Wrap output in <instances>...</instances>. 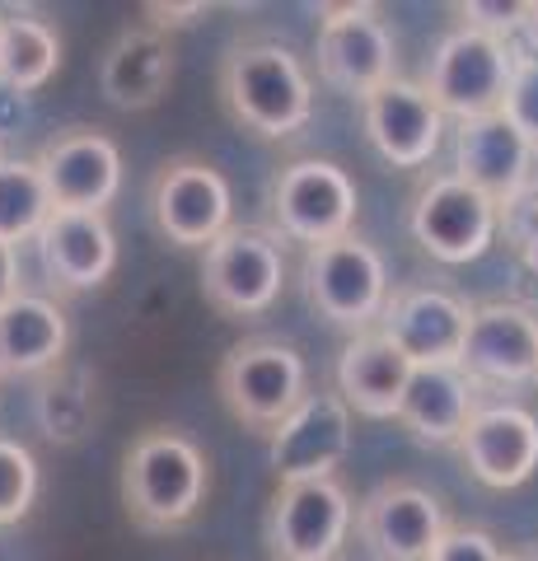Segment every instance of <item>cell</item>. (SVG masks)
Wrapping results in <instances>:
<instances>
[{"mask_svg": "<svg viewBox=\"0 0 538 561\" xmlns=\"http://www.w3.org/2000/svg\"><path fill=\"white\" fill-rule=\"evenodd\" d=\"M459 370L478 389H525V383H538V309L519 300L468 305Z\"/></svg>", "mask_w": 538, "mask_h": 561, "instance_id": "11", "label": "cell"}, {"mask_svg": "<svg viewBox=\"0 0 538 561\" xmlns=\"http://www.w3.org/2000/svg\"><path fill=\"white\" fill-rule=\"evenodd\" d=\"M455 14L463 20V28L515 43L519 20H525V0H463V5H455Z\"/></svg>", "mask_w": 538, "mask_h": 561, "instance_id": "31", "label": "cell"}, {"mask_svg": "<svg viewBox=\"0 0 538 561\" xmlns=\"http://www.w3.org/2000/svg\"><path fill=\"white\" fill-rule=\"evenodd\" d=\"M463 468L473 472L482 486L511 491L525 486L538 472V416L515 402H492L468 416V426L459 435Z\"/></svg>", "mask_w": 538, "mask_h": 561, "instance_id": "17", "label": "cell"}, {"mask_svg": "<svg viewBox=\"0 0 538 561\" xmlns=\"http://www.w3.org/2000/svg\"><path fill=\"white\" fill-rule=\"evenodd\" d=\"M211 468L197 440L173 426H150L131 440L123 459V505L127 519L146 534H179L197 519Z\"/></svg>", "mask_w": 538, "mask_h": 561, "instance_id": "2", "label": "cell"}, {"mask_svg": "<svg viewBox=\"0 0 538 561\" xmlns=\"http://www.w3.org/2000/svg\"><path fill=\"white\" fill-rule=\"evenodd\" d=\"M496 230H506L515 257L538 276V183L496 210Z\"/></svg>", "mask_w": 538, "mask_h": 561, "instance_id": "30", "label": "cell"}, {"mask_svg": "<svg viewBox=\"0 0 538 561\" xmlns=\"http://www.w3.org/2000/svg\"><path fill=\"white\" fill-rule=\"evenodd\" d=\"M90 375L84 370H47L38 389V426L51 445H76L90 431Z\"/></svg>", "mask_w": 538, "mask_h": 561, "instance_id": "27", "label": "cell"}, {"mask_svg": "<svg viewBox=\"0 0 538 561\" xmlns=\"http://www.w3.org/2000/svg\"><path fill=\"white\" fill-rule=\"evenodd\" d=\"M267 463L276 482H319L337 478V468L352 454V412L337 393H305L282 426L267 435Z\"/></svg>", "mask_w": 538, "mask_h": 561, "instance_id": "15", "label": "cell"}, {"mask_svg": "<svg viewBox=\"0 0 538 561\" xmlns=\"http://www.w3.org/2000/svg\"><path fill=\"white\" fill-rule=\"evenodd\" d=\"M146 14V28H154V33H164V28H183V24H193V20H202L206 14V5L202 0H193V5H146L141 10Z\"/></svg>", "mask_w": 538, "mask_h": 561, "instance_id": "33", "label": "cell"}, {"mask_svg": "<svg viewBox=\"0 0 538 561\" xmlns=\"http://www.w3.org/2000/svg\"><path fill=\"white\" fill-rule=\"evenodd\" d=\"M300 286L319 319L356 337V332H370L385 313L389 267L375 243L360 234H342L333 243H319V249H305Z\"/></svg>", "mask_w": 538, "mask_h": 561, "instance_id": "4", "label": "cell"}, {"mask_svg": "<svg viewBox=\"0 0 538 561\" xmlns=\"http://www.w3.org/2000/svg\"><path fill=\"white\" fill-rule=\"evenodd\" d=\"M272 216L282 239H295L305 249L333 243L356 225V183L346 179L342 164L319 154L290 160L272 183Z\"/></svg>", "mask_w": 538, "mask_h": 561, "instance_id": "9", "label": "cell"}, {"mask_svg": "<svg viewBox=\"0 0 538 561\" xmlns=\"http://www.w3.org/2000/svg\"><path fill=\"white\" fill-rule=\"evenodd\" d=\"M515 51L519 47L506 43V38H488V33H473V28H455V33H445L440 38L436 57H431V66H426L422 90L440 108V117H455V122L501 113Z\"/></svg>", "mask_w": 538, "mask_h": 561, "instance_id": "6", "label": "cell"}, {"mask_svg": "<svg viewBox=\"0 0 538 561\" xmlns=\"http://www.w3.org/2000/svg\"><path fill=\"white\" fill-rule=\"evenodd\" d=\"M169 80H173V47L164 33H154V28L117 33V43L103 51L99 90L123 113L154 108V103L169 94Z\"/></svg>", "mask_w": 538, "mask_h": 561, "instance_id": "24", "label": "cell"}, {"mask_svg": "<svg viewBox=\"0 0 538 561\" xmlns=\"http://www.w3.org/2000/svg\"><path fill=\"white\" fill-rule=\"evenodd\" d=\"M534 160L538 154L529 150V140L501 113L468 117L455 131V179L482 192L496 210L534 187Z\"/></svg>", "mask_w": 538, "mask_h": 561, "instance_id": "18", "label": "cell"}, {"mask_svg": "<svg viewBox=\"0 0 538 561\" xmlns=\"http://www.w3.org/2000/svg\"><path fill=\"white\" fill-rule=\"evenodd\" d=\"M408 225L412 239L436 262H449V267L478 262L496 243V206L482 192L459 183L455 173H436V179L416 187Z\"/></svg>", "mask_w": 538, "mask_h": 561, "instance_id": "14", "label": "cell"}, {"mask_svg": "<svg viewBox=\"0 0 538 561\" xmlns=\"http://www.w3.org/2000/svg\"><path fill=\"white\" fill-rule=\"evenodd\" d=\"M286 243L263 225H230L202 257V295L220 319H257L282 300Z\"/></svg>", "mask_w": 538, "mask_h": 561, "instance_id": "5", "label": "cell"}, {"mask_svg": "<svg viewBox=\"0 0 538 561\" xmlns=\"http://www.w3.org/2000/svg\"><path fill=\"white\" fill-rule=\"evenodd\" d=\"M220 402L239 426L272 435L309 393V365L282 337H244L225 351L216 370Z\"/></svg>", "mask_w": 538, "mask_h": 561, "instance_id": "3", "label": "cell"}, {"mask_svg": "<svg viewBox=\"0 0 538 561\" xmlns=\"http://www.w3.org/2000/svg\"><path fill=\"white\" fill-rule=\"evenodd\" d=\"M506 561H538V552H506Z\"/></svg>", "mask_w": 538, "mask_h": 561, "instance_id": "36", "label": "cell"}, {"mask_svg": "<svg viewBox=\"0 0 538 561\" xmlns=\"http://www.w3.org/2000/svg\"><path fill=\"white\" fill-rule=\"evenodd\" d=\"M66 346H71V323L57 300L20 290L10 305H0V375L5 379L57 370Z\"/></svg>", "mask_w": 538, "mask_h": 561, "instance_id": "22", "label": "cell"}, {"mask_svg": "<svg viewBox=\"0 0 538 561\" xmlns=\"http://www.w3.org/2000/svg\"><path fill=\"white\" fill-rule=\"evenodd\" d=\"M360 122H366L370 146L379 150V160H389L393 169H422L431 164V154L445 140V117L431 103V94L412 80H389L379 84L370 99H360Z\"/></svg>", "mask_w": 538, "mask_h": 561, "instance_id": "19", "label": "cell"}, {"mask_svg": "<svg viewBox=\"0 0 538 561\" xmlns=\"http://www.w3.org/2000/svg\"><path fill=\"white\" fill-rule=\"evenodd\" d=\"M352 529L370 561H426L449 529V515L436 491L408 478H389L356 505Z\"/></svg>", "mask_w": 538, "mask_h": 561, "instance_id": "12", "label": "cell"}, {"mask_svg": "<svg viewBox=\"0 0 538 561\" xmlns=\"http://www.w3.org/2000/svg\"><path fill=\"white\" fill-rule=\"evenodd\" d=\"M473 412H478V383L459 365H422V370H412L393 421L416 445L455 449Z\"/></svg>", "mask_w": 538, "mask_h": 561, "instance_id": "21", "label": "cell"}, {"mask_svg": "<svg viewBox=\"0 0 538 561\" xmlns=\"http://www.w3.org/2000/svg\"><path fill=\"white\" fill-rule=\"evenodd\" d=\"M150 216L154 230L179 249H206L234 225L230 179L197 154H173L150 179Z\"/></svg>", "mask_w": 538, "mask_h": 561, "instance_id": "7", "label": "cell"}, {"mask_svg": "<svg viewBox=\"0 0 538 561\" xmlns=\"http://www.w3.org/2000/svg\"><path fill=\"white\" fill-rule=\"evenodd\" d=\"M51 216L47 187L33 160H0V239L20 249L24 239H38Z\"/></svg>", "mask_w": 538, "mask_h": 561, "instance_id": "26", "label": "cell"}, {"mask_svg": "<svg viewBox=\"0 0 538 561\" xmlns=\"http://www.w3.org/2000/svg\"><path fill=\"white\" fill-rule=\"evenodd\" d=\"M38 486H43V472H38L33 449L10 440V435H0V529L20 524L33 511Z\"/></svg>", "mask_w": 538, "mask_h": 561, "instance_id": "28", "label": "cell"}, {"mask_svg": "<svg viewBox=\"0 0 538 561\" xmlns=\"http://www.w3.org/2000/svg\"><path fill=\"white\" fill-rule=\"evenodd\" d=\"M352 491L337 478L276 486L267 511V548L276 561H337L352 538Z\"/></svg>", "mask_w": 538, "mask_h": 561, "instance_id": "10", "label": "cell"}, {"mask_svg": "<svg viewBox=\"0 0 538 561\" xmlns=\"http://www.w3.org/2000/svg\"><path fill=\"white\" fill-rule=\"evenodd\" d=\"M61 38L47 20L33 14H0V84L14 94H33L57 76Z\"/></svg>", "mask_w": 538, "mask_h": 561, "instance_id": "25", "label": "cell"}, {"mask_svg": "<svg viewBox=\"0 0 538 561\" xmlns=\"http://www.w3.org/2000/svg\"><path fill=\"white\" fill-rule=\"evenodd\" d=\"M426 561H506V548L488 534V529H473V524H449L440 534L436 552Z\"/></svg>", "mask_w": 538, "mask_h": 561, "instance_id": "32", "label": "cell"}, {"mask_svg": "<svg viewBox=\"0 0 538 561\" xmlns=\"http://www.w3.org/2000/svg\"><path fill=\"white\" fill-rule=\"evenodd\" d=\"M220 99L257 140H290L314 117V76L276 38H244L220 61Z\"/></svg>", "mask_w": 538, "mask_h": 561, "instance_id": "1", "label": "cell"}, {"mask_svg": "<svg viewBox=\"0 0 538 561\" xmlns=\"http://www.w3.org/2000/svg\"><path fill=\"white\" fill-rule=\"evenodd\" d=\"M43 272L57 290L80 295L94 290L117 267V234L99 210H51L38 230Z\"/></svg>", "mask_w": 538, "mask_h": 561, "instance_id": "20", "label": "cell"}, {"mask_svg": "<svg viewBox=\"0 0 538 561\" xmlns=\"http://www.w3.org/2000/svg\"><path fill=\"white\" fill-rule=\"evenodd\" d=\"M501 117H506L538 154V57H529V51H515L511 84H506V99H501Z\"/></svg>", "mask_w": 538, "mask_h": 561, "instance_id": "29", "label": "cell"}, {"mask_svg": "<svg viewBox=\"0 0 538 561\" xmlns=\"http://www.w3.org/2000/svg\"><path fill=\"white\" fill-rule=\"evenodd\" d=\"M20 295V249L0 239V305H10Z\"/></svg>", "mask_w": 538, "mask_h": 561, "instance_id": "34", "label": "cell"}, {"mask_svg": "<svg viewBox=\"0 0 538 561\" xmlns=\"http://www.w3.org/2000/svg\"><path fill=\"white\" fill-rule=\"evenodd\" d=\"M319 80L346 99H370L379 84L393 80L398 47L375 5H323L319 10V43H314Z\"/></svg>", "mask_w": 538, "mask_h": 561, "instance_id": "8", "label": "cell"}, {"mask_svg": "<svg viewBox=\"0 0 538 561\" xmlns=\"http://www.w3.org/2000/svg\"><path fill=\"white\" fill-rule=\"evenodd\" d=\"M375 332L393 342V351L412 370H422V365H459L468 305L440 286H403L389 290Z\"/></svg>", "mask_w": 538, "mask_h": 561, "instance_id": "16", "label": "cell"}, {"mask_svg": "<svg viewBox=\"0 0 538 561\" xmlns=\"http://www.w3.org/2000/svg\"><path fill=\"white\" fill-rule=\"evenodd\" d=\"M408 379H412V365L398 356L389 337L379 332H356L346 337L342 356H337V398L346 402V412L356 416H370V421H393L398 416V402L408 393Z\"/></svg>", "mask_w": 538, "mask_h": 561, "instance_id": "23", "label": "cell"}, {"mask_svg": "<svg viewBox=\"0 0 538 561\" xmlns=\"http://www.w3.org/2000/svg\"><path fill=\"white\" fill-rule=\"evenodd\" d=\"M519 38H525V47H519V51L538 57V0H529V5H525V20H519Z\"/></svg>", "mask_w": 538, "mask_h": 561, "instance_id": "35", "label": "cell"}, {"mask_svg": "<svg viewBox=\"0 0 538 561\" xmlns=\"http://www.w3.org/2000/svg\"><path fill=\"white\" fill-rule=\"evenodd\" d=\"M33 164H38L51 210H99V216H108V206L123 192V150L99 127L57 131Z\"/></svg>", "mask_w": 538, "mask_h": 561, "instance_id": "13", "label": "cell"}]
</instances>
